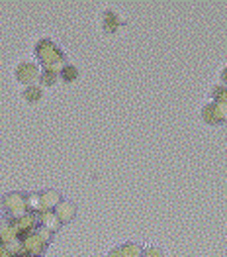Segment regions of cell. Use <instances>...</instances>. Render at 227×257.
Here are the masks:
<instances>
[{
    "mask_svg": "<svg viewBox=\"0 0 227 257\" xmlns=\"http://www.w3.org/2000/svg\"><path fill=\"white\" fill-rule=\"evenodd\" d=\"M79 79V69L75 67V65H65L61 69V73H59V81H63V83H75Z\"/></svg>",
    "mask_w": 227,
    "mask_h": 257,
    "instance_id": "7c38bea8",
    "label": "cell"
},
{
    "mask_svg": "<svg viewBox=\"0 0 227 257\" xmlns=\"http://www.w3.org/2000/svg\"><path fill=\"white\" fill-rule=\"evenodd\" d=\"M118 249H120V253H122L124 257H141L143 255V247H141L139 243H124V245H120Z\"/></svg>",
    "mask_w": 227,
    "mask_h": 257,
    "instance_id": "5bb4252c",
    "label": "cell"
},
{
    "mask_svg": "<svg viewBox=\"0 0 227 257\" xmlns=\"http://www.w3.org/2000/svg\"><path fill=\"white\" fill-rule=\"evenodd\" d=\"M42 96H43V90L40 85H30V86H24V88H22V98H24L26 102H30V104L40 102Z\"/></svg>",
    "mask_w": 227,
    "mask_h": 257,
    "instance_id": "8fae6325",
    "label": "cell"
},
{
    "mask_svg": "<svg viewBox=\"0 0 227 257\" xmlns=\"http://www.w3.org/2000/svg\"><path fill=\"white\" fill-rule=\"evenodd\" d=\"M2 206H4V210L12 216L14 220H16V218H22L24 214H28V202H26V196L20 193L4 194V198H2Z\"/></svg>",
    "mask_w": 227,
    "mask_h": 257,
    "instance_id": "3957f363",
    "label": "cell"
},
{
    "mask_svg": "<svg viewBox=\"0 0 227 257\" xmlns=\"http://www.w3.org/2000/svg\"><path fill=\"white\" fill-rule=\"evenodd\" d=\"M24 257H34V255H24Z\"/></svg>",
    "mask_w": 227,
    "mask_h": 257,
    "instance_id": "44dd1931",
    "label": "cell"
},
{
    "mask_svg": "<svg viewBox=\"0 0 227 257\" xmlns=\"http://www.w3.org/2000/svg\"><path fill=\"white\" fill-rule=\"evenodd\" d=\"M202 120L209 124V126H217L219 122H217V116H215V106H213V102L209 100L207 104H204L202 108Z\"/></svg>",
    "mask_w": 227,
    "mask_h": 257,
    "instance_id": "4fadbf2b",
    "label": "cell"
},
{
    "mask_svg": "<svg viewBox=\"0 0 227 257\" xmlns=\"http://www.w3.org/2000/svg\"><path fill=\"white\" fill-rule=\"evenodd\" d=\"M40 77H42V69H40V63H36V61H22L14 69L16 83H20L24 86L38 85Z\"/></svg>",
    "mask_w": 227,
    "mask_h": 257,
    "instance_id": "7a4b0ae2",
    "label": "cell"
},
{
    "mask_svg": "<svg viewBox=\"0 0 227 257\" xmlns=\"http://www.w3.org/2000/svg\"><path fill=\"white\" fill-rule=\"evenodd\" d=\"M53 212H55L57 218L61 220V224H67V222H71V220L75 218V214H77V206H75L71 200H61L59 206H57Z\"/></svg>",
    "mask_w": 227,
    "mask_h": 257,
    "instance_id": "8992f818",
    "label": "cell"
},
{
    "mask_svg": "<svg viewBox=\"0 0 227 257\" xmlns=\"http://www.w3.org/2000/svg\"><path fill=\"white\" fill-rule=\"evenodd\" d=\"M36 55H38L40 65H43V69H49V71H55V73H61V69L67 65L61 49L47 38L36 45Z\"/></svg>",
    "mask_w": 227,
    "mask_h": 257,
    "instance_id": "6da1fadb",
    "label": "cell"
},
{
    "mask_svg": "<svg viewBox=\"0 0 227 257\" xmlns=\"http://www.w3.org/2000/svg\"><path fill=\"white\" fill-rule=\"evenodd\" d=\"M59 81V73L55 71H49V69H43L42 77H40V85L42 86H55Z\"/></svg>",
    "mask_w": 227,
    "mask_h": 257,
    "instance_id": "9a60e30c",
    "label": "cell"
},
{
    "mask_svg": "<svg viewBox=\"0 0 227 257\" xmlns=\"http://www.w3.org/2000/svg\"><path fill=\"white\" fill-rule=\"evenodd\" d=\"M34 234H36V236L40 237V239H42V241L45 243V245H47V243H51V232H49L47 228H43V226H40L38 230L34 228Z\"/></svg>",
    "mask_w": 227,
    "mask_h": 257,
    "instance_id": "e0dca14e",
    "label": "cell"
},
{
    "mask_svg": "<svg viewBox=\"0 0 227 257\" xmlns=\"http://www.w3.org/2000/svg\"><path fill=\"white\" fill-rule=\"evenodd\" d=\"M141 257H165V255H163V251L159 247H145Z\"/></svg>",
    "mask_w": 227,
    "mask_h": 257,
    "instance_id": "ac0fdd59",
    "label": "cell"
},
{
    "mask_svg": "<svg viewBox=\"0 0 227 257\" xmlns=\"http://www.w3.org/2000/svg\"><path fill=\"white\" fill-rule=\"evenodd\" d=\"M120 24H122V22H120L118 14H116L114 10H110V8H108V10H104V12H102V18H100V28H102L104 34H108V36H110V34H114V32L120 28Z\"/></svg>",
    "mask_w": 227,
    "mask_h": 257,
    "instance_id": "277c9868",
    "label": "cell"
},
{
    "mask_svg": "<svg viewBox=\"0 0 227 257\" xmlns=\"http://www.w3.org/2000/svg\"><path fill=\"white\" fill-rule=\"evenodd\" d=\"M22 245H24V249H26L30 255H34V257H40L43 253V249H45V243H43L42 239L36 236L34 232H32V234H28V236L24 237Z\"/></svg>",
    "mask_w": 227,
    "mask_h": 257,
    "instance_id": "5b68a950",
    "label": "cell"
},
{
    "mask_svg": "<svg viewBox=\"0 0 227 257\" xmlns=\"http://www.w3.org/2000/svg\"><path fill=\"white\" fill-rule=\"evenodd\" d=\"M106 257H124V255H122V253H120V249L116 247V249H112V251H110V253H108Z\"/></svg>",
    "mask_w": 227,
    "mask_h": 257,
    "instance_id": "ffe728a7",
    "label": "cell"
},
{
    "mask_svg": "<svg viewBox=\"0 0 227 257\" xmlns=\"http://www.w3.org/2000/svg\"><path fill=\"white\" fill-rule=\"evenodd\" d=\"M40 198H42L43 210H55L59 206V202L63 200L61 194L57 191H43V193H40Z\"/></svg>",
    "mask_w": 227,
    "mask_h": 257,
    "instance_id": "ba28073f",
    "label": "cell"
},
{
    "mask_svg": "<svg viewBox=\"0 0 227 257\" xmlns=\"http://www.w3.org/2000/svg\"><path fill=\"white\" fill-rule=\"evenodd\" d=\"M18 239V232L12 222H0V243H12Z\"/></svg>",
    "mask_w": 227,
    "mask_h": 257,
    "instance_id": "30bf717a",
    "label": "cell"
},
{
    "mask_svg": "<svg viewBox=\"0 0 227 257\" xmlns=\"http://www.w3.org/2000/svg\"><path fill=\"white\" fill-rule=\"evenodd\" d=\"M40 222H42L43 228H47L51 234L61 228V220L57 218L55 212H51V210H43L42 214H40Z\"/></svg>",
    "mask_w": 227,
    "mask_h": 257,
    "instance_id": "9c48e42d",
    "label": "cell"
},
{
    "mask_svg": "<svg viewBox=\"0 0 227 257\" xmlns=\"http://www.w3.org/2000/svg\"><path fill=\"white\" fill-rule=\"evenodd\" d=\"M219 81H221V85L227 86V65L219 71Z\"/></svg>",
    "mask_w": 227,
    "mask_h": 257,
    "instance_id": "d6986e66",
    "label": "cell"
},
{
    "mask_svg": "<svg viewBox=\"0 0 227 257\" xmlns=\"http://www.w3.org/2000/svg\"><path fill=\"white\" fill-rule=\"evenodd\" d=\"M26 202H28V210H32V212H43V206H42V198H40V194H30L28 198H26Z\"/></svg>",
    "mask_w": 227,
    "mask_h": 257,
    "instance_id": "2e32d148",
    "label": "cell"
},
{
    "mask_svg": "<svg viewBox=\"0 0 227 257\" xmlns=\"http://www.w3.org/2000/svg\"><path fill=\"white\" fill-rule=\"evenodd\" d=\"M12 224H14L16 232H18V236L20 234H32L34 228H36V218L32 214H24L22 218H16Z\"/></svg>",
    "mask_w": 227,
    "mask_h": 257,
    "instance_id": "52a82bcc",
    "label": "cell"
}]
</instances>
